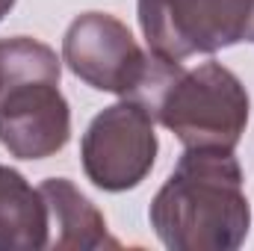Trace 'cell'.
I'll return each instance as SVG.
<instances>
[{"label":"cell","instance_id":"cell-1","mask_svg":"<svg viewBox=\"0 0 254 251\" xmlns=\"http://www.w3.org/2000/svg\"><path fill=\"white\" fill-rule=\"evenodd\" d=\"M148 219L169 251H237L252 228V204L234 151L187 148Z\"/></svg>","mask_w":254,"mask_h":251},{"label":"cell","instance_id":"cell-2","mask_svg":"<svg viewBox=\"0 0 254 251\" xmlns=\"http://www.w3.org/2000/svg\"><path fill=\"white\" fill-rule=\"evenodd\" d=\"M136 101L148 107L154 122L172 130L184 148L234 151L252 113L243 80L216 60L184 68V63L154 57L151 74Z\"/></svg>","mask_w":254,"mask_h":251},{"label":"cell","instance_id":"cell-3","mask_svg":"<svg viewBox=\"0 0 254 251\" xmlns=\"http://www.w3.org/2000/svg\"><path fill=\"white\" fill-rule=\"evenodd\" d=\"M63 63L30 36L0 39V145L15 160H48L71 139Z\"/></svg>","mask_w":254,"mask_h":251},{"label":"cell","instance_id":"cell-4","mask_svg":"<svg viewBox=\"0 0 254 251\" xmlns=\"http://www.w3.org/2000/svg\"><path fill=\"white\" fill-rule=\"evenodd\" d=\"M148 51L169 63L254 42V0H136Z\"/></svg>","mask_w":254,"mask_h":251},{"label":"cell","instance_id":"cell-5","mask_svg":"<svg viewBox=\"0 0 254 251\" xmlns=\"http://www.w3.org/2000/svg\"><path fill=\"white\" fill-rule=\"evenodd\" d=\"M154 116L136 98H122L92 119L80 142L86 178L104 192L136 189L157 160Z\"/></svg>","mask_w":254,"mask_h":251},{"label":"cell","instance_id":"cell-6","mask_svg":"<svg viewBox=\"0 0 254 251\" xmlns=\"http://www.w3.org/2000/svg\"><path fill=\"white\" fill-rule=\"evenodd\" d=\"M63 63L77 80L98 92L136 98L151 74L154 54L139 48L127 24L116 15L83 12L63 36Z\"/></svg>","mask_w":254,"mask_h":251},{"label":"cell","instance_id":"cell-7","mask_svg":"<svg viewBox=\"0 0 254 251\" xmlns=\"http://www.w3.org/2000/svg\"><path fill=\"white\" fill-rule=\"evenodd\" d=\"M42 195L51 219V249L54 251H98L119 249V240L110 237L104 213L74 187L68 178H48Z\"/></svg>","mask_w":254,"mask_h":251},{"label":"cell","instance_id":"cell-8","mask_svg":"<svg viewBox=\"0 0 254 251\" xmlns=\"http://www.w3.org/2000/svg\"><path fill=\"white\" fill-rule=\"evenodd\" d=\"M51 243V219L42 189L0 166V251H39Z\"/></svg>","mask_w":254,"mask_h":251},{"label":"cell","instance_id":"cell-9","mask_svg":"<svg viewBox=\"0 0 254 251\" xmlns=\"http://www.w3.org/2000/svg\"><path fill=\"white\" fill-rule=\"evenodd\" d=\"M12 6H15V0H0V21L12 12Z\"/></svg>","mask_w":254,"mask_h":251}]
</instances>
